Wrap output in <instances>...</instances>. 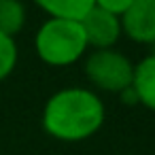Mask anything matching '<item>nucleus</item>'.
Returning <instances> with one entry per match:
<instances>
[{
    "label": "nucleus",
    "instance_id": "1",
    "mask_svg": "<svg viewBox=\"0 0 155 155\" xmlns=\"http://www.w3.org/2000/svg\"><path fill=\"white\" fill-rule=\"evenodd\" d=\"M106 119L102 98L87 87H66L49 96L43 108V130L62 142L91 138Z\"/></svg>",
    "mask_w": 155,
    "mask_h": 155
},
{
    "label": "nucleus",
    "instance_id": "2",
    "mask_svg": "<svg viewBox=\"0 0 155 155\" xmlns=\"http://www.w3.org/2000/svg\"><path fill=\"white\" fill-rule=\"evenodd\" d=\"M34 49L38 60L45 62L47 66L64 68L85 58L89 47L81 21L49 17L34 36Z\"/></svg>",
    "mask_w": 155,
    "mask_h": 155
},
{
    "label": "nucleus",
    "instance_id": "3",
    "mask_svg": "<svg viewBox=\"0 0 155 155\" xmlns=\"http://www.w3.org/2000/svg\"><path fill=\"white\" fill-rule=\"evenodd\" d=\"M83 72L94 87L110 94H121L132 87L134 64L117 49H96L85 55Z\"/></svg>",
    "mask_w": 155,
    "mask_h": 155
},
{
    "label": "nucleus",
    "instance_id": "4",
    "mask_svg": "<svg viewBox=\"0 0 155 155\" xmlns=\"http://www.w3.org/2000/svg\"><path fill=\"white\" fill-rule=\"evenodd\" d=\"M81 28L87 41V47L96 49H113L119 38H121V21L119 17L102 11V9H91L83 19Z\"/></svg>",
    "mask_w": 155,
    "mask_h": 155
},
{
    "label": "nucleus",
    "instance_id": "5",
    "mask_svg": "<svg viewBox=\"0 0 155 155\" xmlns=\"http://www.w3.org/2000/svg\"><path fill=\"white\" fill-rule=\"evenodd\" d=\"M121 34L134 43L153 45L155 41V0H134L119 17Z\"/></svg>",
    "mask_w": 155,
    "mask_h": 155
},
{
    "label": "nucleus",
    "instance_id": "6",
    "mask_svg": "<svg viewBox=\"0 0 155 155\" xmlns=\"http://www.w3.org/2000/svg\"><path fill=\"white\" fill-rule=\"evenodd\" d=\"M132 91L136 96V104H142L155 113V53L134 64Z\"/></svg>",
    "mask_w": 155,
    "mask_h": 155
},
{
    "label": "nucleus",
    "instance_id": "7",
    "mask_svg": "<svg viewBox=\"0 0 155 155\" xmlns=\"http://www.w3.org/2000/svg\"><path fill=\"white\" fill-rule=\"evenodd\" d=\"M34 2L49 17L70 21H81L94 9V0H34Z\"/></svg>",
    "mask_w": 155,
    "mask_h": 155
},
{
    "label": "nucleus",
    "instance_id": "8",
    "mask_svg": "<svg viewBox=\"0 0 155 155\" xmlns=\"http://www.w3.org/2000/svg\"><path fill=\"white\" fill-rule=\"evenodd\" d=\"M26 26V7L21 0H0V34L15 38Z\"/></svg>",
    "mask_w": 155,
    "mask_h": 155
},
{
    "label": "nucleus",
    "instance_id": "9",
    "mask_svg": "<svg viewBox=\"0 0 155 155\" xmlns=\"http://www.w3.org/2000/svg\"><path fill=\"white\" fill-rule=\"evenodd\" d=\"M17 60H19V49L15 38L0 34V83L11 77V72L17 66Z\"/></svg>",
    "mask_w": 155,
    "mask_h": 155
},
{
    "label": "nucleus",
    "instance_id": "10",
    "mask_svg": "<svg viewBox=\"0 0 155 155\" xmlns=\"http://www.w3.org/2000/svg\"><path fill=\"white\" fill-rule=\"evenodd\" d=\"M132 2H134V0H94V7L102 9V11H106V13L115 15V17H121L130 9Z\"/></svg>",
    "mask_w": 155,
    "mask_h": 155
},
{
    "label": "nucleus",
    "instance_id": "11",
    "mask_svg": "<svg viewBox=\"0 0 155 155\" xmlns=\"http://www.w3.org/2000/svg\"><path fill=\"white\" fill-rule=\"evenodd\" d=\"M153 47H155V41H153Z\"/></svg>",
    "mask_w": 155,
    "mask_h": 155
}]
</instances>
